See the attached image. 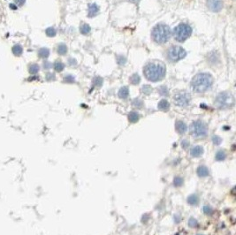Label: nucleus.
Listing matches in <instances>:
<instances>
[{"mask_svg":"<svg viewBox=\"0 0 236 235\" xmlns=\"http://www.w3.org/2000/svg\"><path fill=\"white\" fill-rule=\"evenodd\" d=\"M166 74L165 67L160 63H149L147 64L143 68V74L146 77V79L152 82L159 81L164 79Z\"/></svg>","mask_w":236,"mask_h":235,"instance_id":"obj_1","label":"nucleus"},{"mask_svg":"<svg viewBox=\"0 0 236 235\" xmlns=\"http://www.w3.org/2000/svg\"><path fill=\"white\" fill-rule=\"evenodd\" d=\"M212 83H213V79L211 74L206 73H202L194 76V79L191 81V87L194 92L203 93L211 89Z\"/></svg>","mask_w":236,"mask_h":235,"instance_id":"obj_2","label":"nucleus"},{"mask_svg":"<svg viewBox=\"0 0 236 235\" xmlns=\"http://www.w3.org/2000/svg\"><path fill=\"white\" fill-rule=\"evenodd\" d=\"M153 41L158 44L165 43L171 36V29L167 25L158 24L155 26L151 32Z\"/></svg>","mask_w":236,"mask_h":235,"instance_id":"obj_3","label":"nucleus"},{"mask_svg":"<svg viewBox=\"0 0 236 235\" xmlns=\"http://www.w3.org/2000/svg\"><path fill=\"white\" fill-rule=\"evenodd\" d=\"M189 132L195 139H202L208 134V127L202 121L196 120L191 123L189 126Z\"/></svg>","mask_w":236,"mask_h":235,"instance_id":"obj_4","label":"nucleus"},{"mask_svg":"<svg viewBox=\"0 0 236 235\" xmlns=\"http://www.w3.org/2000/svg\"><path fill=\"white\" fill-rule=\"evenodd\" d=\"M234 99L231 93L222 92L219 94L215 100V105L219 109H227L234 105Z\"/></svg>","mask_w":236,"mask_h":235,"instance_id":"obj_5","label":"nucleus"},{"mask_svg":"<svg viewBox=\"0 0 236 235\" xmlns=\"http://www.w3.org/2000/svg\"><path fill=\"white\" fill-rule=\"evenodd\" d=\"M191 34H192V28L185 23L179 24L173 30L174 38L180 42H185L187 38H189Z\"/></svg>","mask_w":236,"mask_h":235,"instance_id":"obj_6","label":"nucleus"},{"mask_svg":"<svg viewBox=\"0 0 236 235\" xmlns=\"http://www.w3.org/2000/svg\"><path fill=\"white\" fill-rule=\"evenodd\" d=\"M167 56H168V59L171 61L178 62V61H180V60L185 58L187 56V52L182 47L174 45V46H172L168 50Z\"/></svg>","mask_w":236,"mask_h":235,"instance_id":"obj_7","label":"nucleus"},{"mask_svg":"<svg viewBox=\"0 0 236 235\" xmlns=\"http://www.w3.org/2000/svg\"><path fill=\"white\" fill-rule=\"evenodd\" d=\"M191 100V96L188 93L186 92H180L177 93L174 97H173V101L174 103L180 106V107H186L189 104V102Z\"/></svg>","mask_w":236,"mask_h":235,"instance_id":"obj_8","label":"nucleus"},{"mask_svg":"<svg viewBox=\"0 0 236 235\" xmlns=\"http://www.w3.org/2000/svg\"><path fill=\"white\" fill-rule=\"evenodd\" d=\"M207 6L212 12L218 13L223 7V3L221 0H207Z\"/></svg>","mask_w":236,"mask_h":235,"instance_id":"obj_9","label":"nucleus"},{"mask_svg":"<svg viewBox=\"0 0 236 235\" xmlns=\"http://www.w3.org/2000/svg\"><path fill=\"white\" fill-rule=\"evenodd\" d=\"M203 152H204V150H203L202 146L196 145L190 150V156L194 158H198V157H202Z\"/></svg>","mask_w":236,"mask_h":235,"instance_id":"obj_10","label":"nucleus"},{"mask_svg":"<svg viewBox=\"0 0 236 235\" xmlns=\"http://www.w3.org/2000/svg\"><path fill=\"white\" fill-rule=\"evenodd\" d=\"M196 172L199 178H207L210 176V169L206 165H200L197 168Z\"/></svg>","mask_w":236,"mask_h":235,"instance_id":"obj_11","label":"nucleus"},{"mask_svg":"<svg viewBox=\"0 0 236 235\" xmlns=\"http://www.w3.org/2000/svg\"><path fill=\"white\" fill-rule=\"evenodd\" d=\"M175 129H176L178 134H184L187 130V126L182 120H177L175 123Z\"/></svg>","mask_w":236,"mask_h":235,"instance_id":"obj_12","label":"nucleus"},{"mask_svg":"<svg viewBox=\"0 0 236 235\" xmlns=\"http://www.w3.org/2000/svg\"><path fill=\"white\" fill-rule=\"evenodd\" d=\"M187 201L191 206H196L199 203V197L196 193H192L187 198Z\"/></svg>","mask_w":236,"mask_h":235,"instance_id":"obj_13","label":"nucleus"},{"mask_svg":"<svg viewBox=\"0 0 236 235\" xmlns=\"http://www.w3.org/2000/svg\"><path fill=\"white\" fill-rule=\"evenodd\" d=\"M158 110H162V111H167V110L170 109V103H169L167 100L163 99V100H161L160 102L158 103Z\"/></svg>","mask_w":236,"mask_h":235,"instance_id":"obj_14","label":"nucleus"},{"mask_svg":"<svg viewBox=\"0 0 236 235\" xmlns=\"http://www.w3.org/2000/svg\"><path fill=\"white\" fill-rule=\"evenodd\" d=\"M98 11H99V8H98V6H97L96 4H91V5H89V13H88V16L94 17L95 15H96V14H97Z\"/></svg>","mask_w":236,"mask_h":235,"instance_id":"obj_15","label":"nucleus"},{"mask_svg":"<svg viewBox=\"0 0 236 235\" xmlns=\"http://www.w3.org/2000/svg\"><path fill=\"white\" fill-rule=\"evenodd\" d=\"M129 96V89L127 87H122L118 91V96L121 99H127Z\"/></svg>","mask_w":236,"mask_h":235,"instance_id":"obj_16","label":"nucleus"},{"mask_svg":"<svg viewBox=\"0 0 236 235\" xmlns=\"http://www.w3.org/2000/svg\"><path fill=\"white\" fill-rule=\"evenodd\" d=\"M227 158V152L225 150H219L216 152L215 155V159L217 161H224Z\"/></svg>","mask_w":236,"mask_h":235,"instance_id":"obj_17","label":"nucleus"},{"mask_svg":"<svg viewBox=\"0 0 236 235\" xmlns=\"http://www.w3.org/2000/svg\"><path fill=\"white\" fill-rule=\"evenodd\" d=\"M139 114L135 111H131L129 114H128V120L131 122V123H136L138 120H139Z\"/></svg>","mask_w":236,"mask_h":235,"instance_id":"obj_18","label":"nucleus"},{"mask_svg":"<svg viewBox=\"0 0 236 235\" xmlns=\"http://www.w3.org/2000/svg\"><path fill=\"white\" fill-rule=\"evenodd\" d=\"M50 55V50L47 48H41L38 51V56L42 59H47Z\"/></svg>","mask_w":236,"mask_h":235,"instance_id":"obj_19","label":"nucleus"},{"mask_svg":"<svg viewBox=\"0 0 236 235\" xmlns=\"http://www.w3.org/2000/svg\"><path fill=\"white\" fill-rule=\"evenodd\" d=\"M22 51H23V49L20 44H16L13 47V52L15 56H18V57L20 56L22 54Z\"/></svg>","mask_w":236,"mask_h":235,"instance_id":"obj_20","label":"nucleus"},{"mask_svg":"<svg viewBox=\"0 0 236 235\" xmlns=\"http://www.w3.org/2000/svg\"><path fill=\"white\" fill-rule=\"evenodd\" d=\"M90 30H91V28H90L89 25H88V24H83V25L81 26V27H80V32L82 34H89Z\"/></svg>","mask_w":236,"mask_h":235,"instance_id":"obj_21","label":"nucleus"},{"mask_svg":"<svg viewBox=\"0 0 236 235\" xmlns=\"http://www.w3.org/2000/svg\"><path fill=\"white\" fill-rule=\"evenodd\" d=\"M129 81H130V83L131 84H133V85H137V84L140 82L141 78H140V76L138 75L137 74H133V75L130 77Z\"/></svg>","mask_w":236,"mask_h":235,"instance_id":"obj_22","label":"nucleus"},{"mask_svg":"<svg viewBox=\"0 0 236 235\" xmlns=\"http://www.w3.org/2000/svg\"><path fill=\"white\" fill-rule=\"evenodd\" d=\"M67 52V47L64 43H61L58 46V53L60 55H65Z\"/></svg>","mask_w":236,"mask_h":235,"instance_id":"obj_23","label":"nucleus"},{"mask_svg":"<svg viewBox=\"0 0 236 235\" xmlns=\"http://www.w3.org/2000/svg\"><path fill=\"white\" fill-rule=\"evenodd\" d=\"M183 184H184V180H183V179H182L181 177L177 176L174 178V179H173V185H174V186L179 187V186H181Z\"/></svg>","mask_w":236,"mask_h":235,"instance_id":"obj_24","label":"nucleus"},{"mask_svg":"<svg viewBox=\"0 0 236 235\" xmlns=\"http://www.w3.org/2000/svg\"><path fill=\"white\" fill-rule=\"evenodd\" d=\"M92 83L94 87H101L103 85V79L99 76H96L93 79Z\"/></svg>","mask_w":236,"mask_h":235,"instance_id":"obj_25","label":"nucleus"},{"mask_svg":"<svg viewBox=\"0 0 236 235\" xmlns=\"http://www.w3.org/2000/svg\"><path fill=\"white\" fill-rule=\"evenodd\" d=\"M187 224H188V226L191 227V228H195V227L198 226V221L194 218H189Z\"/></svg>","mask_w":236,"mask_h":235,"instance_id":"obj_26","label":"nucleus"},{"mask_svg":"<svg viewBox=\"0 0 236 235\" xmlns=\"http://www.w3.org/2000/svg\"><path fill=\"white\" fill-rule=\"evenodd\" d=\"M64 64L62 63V62H60V61H57L55 64H54V69L57 71V72H61V71H63L64 70Z\"/></svg>","mask_w":236,"mask_h":235,"instance_id":"obj_27","label":"nucleus"},{"mask_svg":"<svg viewBox=\"0 0 236 235\" xmlns=\"http://www.w3.org/2000/svg\"><path fill=\"white\" fill-rule=\"evenodd\" d=\"M203 212L205 215H212L213 213V209L212 207H211L210 205H205L203 207Z\"/></svg>","mask_w":236,"mask_h":235,"instance_id":"obj_28","label":"nucleus"},{"mask_svg":"<svg viewBox=\"0 0 236 235\" xmlns=\"http://www.w3.org/2000/svg\"><path fill=\"white\" fill-rule=\"evenodd\" d=\"M29 73L30 74H36L38 71H39V67H38V65H35V64H33V65H31L30 67H29Z\"/></svg>","mask_w":236,"mask_h":235,"instance_id":"obj_29","label":"nucleus"},{"mask_svg":"<svg viewBox=\"0 0 236 235\" xmlns=\"http://www.w3.org/2000/svg\"><path fill=\"white\" fill-rule=\"evenodd\" d=\"M46 34L48 35V36H55L56 35V29L54 28V27H48L47 29H46Z\"/></svg>","mask_w":236,"mask_h":235,"instance_id":"obj_30","label":"nucleus"},{"mask_svg":"<svg viewBox=\"0 0 236 235\" xmlns=\"http://www.w3.org/2000/svg\"><path fill=\"white\" fill-rule=\"evenodd\" d=\"M142 91H143L144 94H146V95H150L152 91L151 87V86H149V85H145V86L143 87Z\"/></svg>","mask_w":236,"mask_h":235,"instance_id":"obj_31","label":"nucleus"},{"mask_svg":"<svg viewBox=\"0 0 236 235\" xmlns=\"http://www.w3.org/2000/svg\"><path fill=\"white\" fill-rule=\"evenodd\" d=\"M133 105L137 108H142L143 107V101L140 100L139 98H136L133 101Z\"/></svg>","mask_w":236,"mask_h":235,"instance_id":"obj_32","label":"nucleus"},{"mask_svg":"<svg viewBox=\"0 0 236 235\" xmlns=\"http://www.w3.org/2000/svg\"><path fill=\"white\" fill-rule=\"evenodd\" d=\"M158 92L161 96H168V89L166 87H160L158 89Z\"/></svg>","mask_w":236,"mask_h":235,"instance_id":"obj_33","label":"nucleus"},{"mask_svg":"<svg viewBox=\"0 0 236 235\" xmlns=\"http://www.w3.org/2000/svg\"><path fill=\"white\" fill-rule=\"evenodd\" d=\"M212 142H213V143L215 145H220V143H222V139L219 136H218V135H214L212 137Z\"/></svg>","mask_w":236,"mask_h":235,"instance_id":"obj_34","label":"nucleus"},{"mask_svg":"<svg viewBox=\"0 0 236 235\" xmlns=\"http://www.w3.org/2000/svg\"><path fill=\"white\" fill-rule=\"evenodd\" d=\"M64 81H65L66 82H68V83H74V82L75 81L74 77L72 75L66 76V77H65V79H64Z\"/></svg>","mask_w":236,"mask_h":235,"instance_id":"obj_35","label":"nucleus"},{"mask_svg":"<svg viewBox=\"0 0 236 235\" xmlns=\"http://www.w3.org/2000/svg\"><path fill=\"white\" fill-rule=\"evenodd\" d=\"M180 145H181V147L184 149V150H187L188 147H189V141L188 140H183L181 143H180Z\"/></svg>","mask_w":236,"mask_h":235,"instance_id":"obj_36","label":"nucleus"},{"mask_svg":"<svg viewBox=\"0 0 236 235\" xmlns=\"http://www.w3.org/2000/svg\"><path fill=\"white\" fill-rule=\"evenodd\" d=\"M126 62V59L123 56H118V63L119 65H124Z\"/></svg>","mask_w":236,"mask_h":235,"instance_id":"obj_37","label":"nucleus"},{"mask_svg":"<svg viewBox=\"0 0 236 235\" xmlns=\"http://www.w3.org/2000/svg\"><path fill=\"white\" fill-rule=\"evenodd\" d=\"M68 62H69L70 66H76L77 65V61L74 59H68Z\"/></svg>","mask_w":236,"mask_h":235,"instance_id":"obj_38","label":"nucleus"},{"mask_svg":"<svg viewBox=\"0 0 236 235\" xmlns=\"http://www.w3.org/2000/svg\"><path fill=\"white\" fill-rule=\"evenodd\" d=\"M26 0H14V2L17 4L19 6H21V5H24V3H25Z\"/></svg>","mask_w":236,"mask_h":235,"instance_id":"obj_39","label":"nucleus"},{"mask_svg":"<svg viewBox=\"0 0 236 235\" xmlns=\"http://www.w3.org/2000/svg\"><path fill=\"white\" fill-rule=\"evenodd\" d=\"M43 67H44V69H50L51 67V64L50 62H44Z\"/></svg>","mask_w":236,"mask_h":235,"instance_id":"obj_40","label":"nucleus"},{"mask_svg":"<svg viewBox=\"0 0 236 235\" xmlns=\"http://www.w3.org/2000/svg\"><path fill=\"white\" fill-rule=\"evenodd\" d=\"M47 80L51 81V80H54L55 79V75L53 74H47Z\"/></svg>","mask_w":236,"mask_h":235,"instance_id":"obj_41","label":"nucleus"},{"mask_svg":"<svg viewBox=\"0 0 236 235\" xmlns=\"http://www.w3.org/2000/svg\"><path fill=\"white\" fill-rule=\"evenodd\" d=\"M129 2H131V3H137L139 0H128Z\"/></svg>","mask_w":236,"mask_h":235,"instance_id":"obj_42","label":"nucleus"},{"mask_svg":"<svg viewBox=\"0 0 236 235\" xmlns=\"http://www.w3.org/2000/svg\"><path fill=\"white\" fill-rule=\"evenodd\" d=\"M196 235H204V234H202V233H197Z\"/></svg>","mask_w":236,"mask_h":235,"instance_id":"obj_43","label":"nucleus"}]
</instances>
